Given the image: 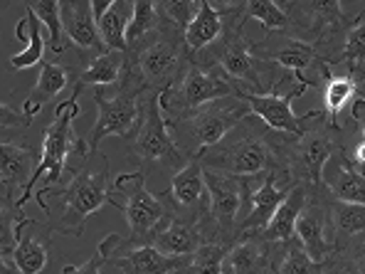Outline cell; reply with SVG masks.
Segmentation results:
<instances>
[{"label":"cell","instance_id":"1","mask_svg":"<svg viewBox=\"0 0 365 274\" xmlns=\"http://www.w3.org/2000/svg\"><path fill=\"white\" fill-rule=\"evenodd\" d=\"M358 136V123L346 121L338 123L326 116V111L311 114L309 123L302 133H282L279 156H282V171L292 183H304L314 193H326V163L336 153L348 151Z\"/></svg>","mask_w":365,"mask_h":274},{"label":"cell","instance_id":"2","mask_svg":"<svg viewBox=\"0 0 365 274\" xmlns=\"http://www.w3.org/2000/svg\"><path fill=\"white\" fill-rule=\"evenodd\" d=\"M109 173H111V163L109 156L91 151L82 158L79 168H72V178L62 186L55 188H40L35 193L37 206L42 208V213L50 218V206H47L45 198H57L62 203L60 218L47 220L52 233L69 235V238H82L84 235V225L96 210L109 203L114 206V198L109 193Z\"/></svg>","mask_w":365,"mask_h":274},{"label":"cell","instance_id":"3","mask_svg":"<svg viewBox=\"0 0 365 274\" xmlns=\"http://www.w3.org/2000/svg\"><path fill=\"white\" fill-rule=\"evenodd\" d=\"M282 133L284 131L272 128L257 114H247L222 141L202 151L197 158L202 161V168L232 176H262L282 171Z\"/></svg>","mask_w":365,"mask_h":274},{"label":"cell","instance_id":"4","mask_svg":"<svg viewBox=\"0 0 365 274\" xmlns=\"http://www.w3.org/2000/svg\"><path fill=\"white\" fill-rule=\"evenodd\" d=\"M84 87L74 84L72 87V96L64 99L60 106L55 109V119L45 126V136H42V151L40 158H37V168L30 178L28 193L23 198V206L32 198V191H35L37 181H45L42 188H55L64 183V168H67V158L72 153L77 156H87L91 153L89 141L87 138H79L77 131H74V119L79 116V91Z\"/></svg>","mask_w":365,"mask_h":274},{"label":"cell","instance_id":"5","mask_svg":"<svg viewBox=\"0 0 365 274\" xmlns=\"http://www.w3.org/2000/svg\"><path fill=\"white\" fill-rule=\"evenodd\" d=\"M247 114H252L245 96H220L197 109L187 111L185 116L173 121H165L170 128V136L178 143V148L187 158H195L207 151L215 143H220Z\"/></svg>","mask_w":365,"mask_h":274},{"label":"cell","instance_id":"6","mask_svg":"<svg viewBox=\"0 0 365 274\" xmlns=\"http://www.w3.org/2000/svg\"><path fill=\"white\" fill-rule=\"evenodd\" d=\"M205 183L210 193L207 210L200 218L205 240L232 245L242 235V225L250 215L255 176H232L205 168Z\"/></svg>","mask_w":365,"mask_h":274},{"label":"cell","instance_id":"7","mask_svg":"<svg viewBox=\"0 0 365 274\" xmlns=\"http://www.w3.org/2000/svg\"><path fill=\"white\" fill-rule=\"evenodd\" d=\"M126 57V72L133 74L143 84V89L155 91H165L168 87H173L192 60L182 30L165 23V20L153 40H148L141 50L131 52Z\"/></svg>","mask_w":365,"mask_h":274},{"label":"cell","instance_id":"8","mask_svg":"<svg viewBox=\"0 0 365 274\" xmlns=\"http://www.w3.org/2000/svg\"><path fill=\"white\" fill-rule=\"evenodd\" d=\"M111 196L123 198V203L114 201V208L126 215L128 238H123L126 245H151L155 235L173 218V210L165 203V198L146 188V173L141 168L116 176Z\"/></svg>","mask_w":365,"mask_h":274},{"label":"cell","instance_id":"9","mask_svg":"<svg viewBox=\"0 0 365 274\" xmlns=\"http://www.w3.org/2000/svg\"><path fill=\"white\" fill-rule=\"evenodd\" d=\"M143 84L133 74L123 72L121 82L114 87H94V101H96V123L89 133V148L99 151V143L109 136L123 138L131 143L138 133L143 116Z\"/></svg>","mask_w":365,"mask_h":274},{"label":"cell","instance_id":"10","mask_svg":"<svg viewBox=\"0 0 365 274\" xmlns=\"http://www.w3.org/2000/svg\"><path fill=\"white\" fill-rule=\"evenodd\" d=\"M287 13L292 18L289 30L311 42L329 64L341 50L348 28L365 18L363 10L358 15H348L341 0H297L289 5Z\"/></svg>","mask_w":365,"mask_h":274},{"label":"cell","instance_id":"11","mask_svg":"<svg viewBox=\"0 0 365 274\" xmlns=\"http://www.w3.org/2000/svg\"><path fill=\"white\" fill-rule=\"evenodd\" d=\"M220 96H242V91L217 64L190 60L178 82L160 91V109H163L165 121H173Z\"/></svg>","mask_w":365,"mask_h":274},{"label":"cell","instance_id":"12","mask_svg":"<svg viewBox=\"0 0 365 274\" xmlns=\"http://www.w3.org/2000/svg\"><path fill=\"white\" fill-rule=\"evenodd\" d=\"M252 50L255 55L277 62L279 67L292 72L309 89L324 87L326 77L334 72V67L319 55V50L292 30L267 32L262 40H252Z\"/></svg>","mask_w":365,"mask_h":274},{"label":"cell","instance_id":"13","mask_svg":"<svg viewBox=\"0 0 365 274\" xmlns=\"http://www.w3.org/2000/svg\"><path fill=\"white\" fill-rule=\"evenodd\" d=\"M141 126H138V133L133 136V141L128 143V148H131V153L141 163H158L165 171H173L175 173L190 158L180 151L178 143L170 136V128L165 123L163 109H160V91L146 89L141 96Z\"/></svg>","mask_w":365,"mask_h":274},{"label":"cell","instance_id":"14","mask_svg":"<svg viewBox=\"0 0 365 274\" xmlns=\"http://www.w3.org/2000/svg\"><path fill=\"white\" fill-rule=\"evenodd\" d=\"M35 158H40V156L30 146L8 141V138L0 143V208L3 210L20 213L30 178L37 168Z\"/></svg>","mask_w":365,"mask_h":274},{"label":"cell","instance_id":"15","mask_svg":"<svg viewBox=\"0 0 365 274\" xmlns=\"http://www.w3.org/2000/svg\"><path fill=\"white\" fill-rule=\"evenodd\" d=\"M287 243H269L259 233L240 235L222 260V274H279Z\"/></svg>","mask_w":365,"mask_h":274},{"label":"cell","instance_id":"16","mask_svg":"<svg viewBox=\"0 0 365 274\" xmlns=\"http://www.w3.org/2000/svg\"><path fill=\"white\" fill-rule=\"evenodd\" d=\"M165 203L170 206L173 215H187V218H202L210 203V193H207L205 183V168L202 161L190 158L180 171H175L170 178L168 191H160Z\"/></svg>","mask_w":365,"mask_h":274},{"label":"cell","instance_id":"17","mask_svg":"<svg viewBox=\"0 0 365 274\" xmlns=\"http://www.w3.org/2000/svg\"><path fill=\"white\" fill-rule=\"evenodd\" d=\"M329 191L314 193L297 218V238L304 243L311 260L319 262V265H326L334 255V243H331L329 230Z\"/></svg>","mask_w":365,"mask_h":274},{"label":"cell","instance_id":"18","mask_svg":"<svg viewBox=\"0 0 365 274\" xmlns=\"http://www.w3.org/2000/svg\"><path fill=\"white\" fill-rule=\"evenodd\" d=\"M294 183L284 171H269V173L255 176V186H252V208L242 225V235L262 233L282 201L289 196Z\"/></svg>","mask_w":365,"mask_h":274},{"label":"cell","instance_id":"19","mask_svg":"<svg viewBox=\"0 0 365 274\" xmlns=\"http://www.w3.org/2000/svg\"><path fill=\"white\" fill-rule=\"evenodd\" d=\"M62 25L67 32V40L77 47L79 57L91 60V57L104 55L109 50L99 32L91 0H62Z\"/></svg>","mask_w":365,"mask_h":274},{"label":"cell","instance_id":"20","mask_svg":"<svg viewBox=\"0 0 365 274\" xmlns=\"http://www.w3.org/2000/svg\"><path fill=\"white\" fill-rule=\"evenodd\" d=\"M297 96H302L299 91H269V94H245V101L250 104L252 114H257L264 123H269L277 131L287 133H302L309 123L314 111H306L304 116L294 114L292 104Z\"/></svg>","mask_w":365,"mask_h":274},{"label":"cell","instance_id":"21","mask_svg":"<svg viewBox=\"0 0 365 274\" xmlns=\"http://www.w3.org/2000/svg\"><path fill=\"white\" fill-rule=\"evenodd\" d=\"M77 67H69V64H62V62H42L40 64V77H37L35 87L28 94V99L23 101V114L28 116L32 121L40 109L47 104V101L57 99L67 87H74L77 84Z\"/></svg>","mask_w":365,"mask_h":274},{"label":"cell","instance_id":"22","mask_svg":"<svg viewBox=\"0 0 365 274\" xmlns=\"http://www.w3.org/2000/svg\"><path fill=\"white\" fill-rule=\"evenodd\" d=\"M205 243L200 218H187V215H173L170 223L153 238V247H158L163 255L170 257H187Z\"/></svg>","mask_w":365,"mask_h":274},{"label":"cell","instance_id":"23","mask_svg":"<svg viewBox=\"0 0 365 274\" xmlns=\"http://www.w3.org/2000/svg\"><path fill=\"white\" fill-rule=\"evenodd\" d=\"M314 196L311 188H306L304 183H294L289 196L282 201V206L277 208V213L272 215V220L267 223V228L262 230V238L269 243H289L297 235V218L304 210L306 201Z\"/></svg>","mask_w":365,"mask_h":274},{"label":"cell","instance_id":"24","mask_svg":"<svg viewBox=\"0 0 365 274\" xmlns=\"http://www.w3.org/2000/svg\"><path fill=\"white\" fill-rule=\"evenodd\" d=\"M32 220L20 230L18 247H15V252H13V260H15V265H18L20 274H42L52 260V255H50L52 240L47 238V233H52L50 225H42L40 233H30Z\"/></svg>","mask_w":365,"mask_h":274},{"label":"cell","instance_id":"25","mask_svg":"<svg viewBox=\"0 0 365 274\" xmlns=\"http://www.w3.org/2000/svg\"><path fill=\"white\" fill-rule=\"evenodd\" d=\"M329 230L334 250L343 247L348 240L365 233V206L329 198Z\"/></svg>","mask_w":365,"mask_h":274},{"label":"cell","instance_id":"26","mask_svg":"<svg viewBox=\"0 0 365 274\" xmlns=\"http://www.w3.org/2000/svg\"><path fill=\"white\" fill-rule=\"evenodd\" d=\"M126 52L121 50H106L104 55L91 57L89 64L77 67V84L79 87H114L126 72Z\"/></svg>","mask_w":365,"mask_h":274},{"label":"cell","instance_id":"27","mask_svg":"<svg viewBox=\"0 0 365 274\" xmlns=\"http://www.w3.org/2000/svg\"><path fill=\"white\" fill-rule=\"evenodd\" d=\"M324 111L331 121H338L346 116L348 119V111H351L353 101L358 96V77L348 69H343L341 74L331 72L324 82Z\"/></svg>","mask_w":365,"mask_h":274},{"label":"cell","instance_id":"28","mask_svg":"<svg viewBox=\"0 0 365 274\" xmlns=\"http://www.w3.org/2000/svg\"><path fill=\"white\" fill-rule=\"evenodd\" d=\"M225 15H220L217 10L210 8L207 0H200V8H197L195 18L190 20V25L185 28V45L190 50V55H197L205 47H210L212 42L220 40V35L225 32Z\"/></svg>","mask_w":365,"mask_h":274},{"label":"cell","instance_id":"29","mask_svg":"<svg viewBox=\"0 0 365 274\" xmlns=\"http://www.w3.org/2000/svg\"><path fill=\"white\" fill-rule=\"evenodd\" d=\"M334 158L338 161L336 173L326 178V188H329L331 198L365 206V173L348 158V151L336 153Z\"/></svg>","mask_w":365,"mask_h":274},{"label":"cell","instance_id":"30","mask_svg":"<svg viewBox=\"0 0 365 274\" xmlns=\"http://www.w3.org/2000/svg\"><path fill=\"white\" fill-rule=\"evenodd\" d=\"M160 28H163V18L155 0H133V15L126 30V55L141 50L148 40L158 35Z\"/></svg>","mask_w":365,"mask_h":274},{"label":"cell","instance_id":"31","mask_svg":"<svg viewBox=\"0 0 365 274\" xmlns=\"http://www.w3.org/2000/svg\"><path fill=\"white\" fill-rule=\"evenodd\" d=\"M25 8L40 20L42 25L47 28V45H50L52 52H64L67 47V32H64L62 25V0H20Z\"/></svg>","mask_w":365,"mask_h":274},{"label":"cell","instance_id":"32","mask_svg":"<svg viewBox=\"0 0 365 274\" xmlns=\"http://www.w3.org/2000/svg\"><path fill=\"white\" fill-rule=\"evenodd\" d=\"M133 15V0H116L96 23L109 50L126 52V30Z\"/></svg>","mask_w":365,"mask_h":274},{"label":"cell","instance_id":"33","mask_svg":"<svg viewBox=\"0 0 365 274\" xmlns=\"http://www.w3.org/2000/svg\"><path fill=\"white\" fill-rule=\"evenodd\" d=\"M240 18L245 23L257 20L267 32H282L292 28V18H289L287 8L279 0H245Z\"/></svg>","mask_w":365,"mask_h":274},{"label":"cell","instance_id":"34","mask_svg":"<svg viewBox=\"0 0 365 274\" xmlns=\"http://www.w3.org/2000/svg\"><path fill=\"white\" fill-rule=\"evenodd\" d=\"M365 274V233L348 240L343 247L334 250L326 262V274Z\"/></svg>","mask_w":365,"mask_h":274},{"label":"cell","instance_id":"35","mask_svg":"<svg viewBox=\"0 0 365 274\" xmlns=\"http://www.w3.org/2000/svg\"><path fill=\"white\" fill-rule=\"evenodd\" d=\"M230 250V243L222 240H205L190 255L185 274H222V260Z\"/></svg>","mask_w":365,"mask_h":274},{"label":"cell","instance_id":"36","mask_svg":"<svg viewBox=\"0 0 365 274\" xmlns=\"http://www.w3.org/2000/svg\"><path fill=\"white\" fill-rule=\"evenodd\" d=\"M361 62H365V20L361 18L356 25H351L346 32V40H343L341 50H338V55L331 60V67H341V69H348V72H353V69L358 67Z\"/></svg>","mask_w":365,"mask_h":274},{"label":"cell","instance_id":"37","mask_svg":"<svg viewBox=\"0 0 365 274\" xmlns=\"http://www.w3.org/2000/svg\"><path fill=\"white\" fill-rule=\"evenodd\" d=\"M279 274H326V265H319L309 257L302 240L294 235L287 243V252L279 265Z\"/></svg>","mask_w":365,"mask_h":274},{"label":"cell","instance_id":"38","mask_svg":"<svg viewBox=\"0 0 365 274\" xmlns=\"http://www.w3.org/2000/svg\"><path fill=\"white\" fill-rule=\"evenodd\" d=\"M30 13V10H28ZM40 20L35 18V15L30 13V42H28V47H25L23 52H18V55H13L8 60V67L10 69H30V67H35V64H42L45 60V47H47V42L42 40V35H40Z\"/></svg>","mask_w":365,"mask_h":274},{"label":"cell","instance_id":"39","mask_svg":"<svg viewBox=\"0 0 365 274\" xmlns=\"http://www.w3.org/2000/svg\"><path fill=\"white\" fill-rule=\"evenodd\" d=\"M155 5H158V13L165 23L185 32L190 20L195 18L197 8H200V0H155Z\"/></svg>","mask_w":365,"mask_h":274},{"label":"cell","instance_id":"40","mask_svg":"<svg viewBox=\"0 0 365 274\" xmlns=\"http://www.w3.org/2000/svg\"><path fill=\"white\" fill-rule=\"evenodd\" d=\"M0 116H3V119H0V126H3V131H18V128H28L30 126V119L28 116L23 114V111H15L13 106H8V104H3L0 106Z\"/></svg>","mask_w":365,"mask_h":274},{"label":"cell","instance_id":"41","mask_svg":"<svg viewBox=\"0 0 365 274\" xmlns=\"http://www.w3.org/2000/svg\"><path fill=\"white\" fill-rule=\"evenodd\" d=\"M207 3H210V8L217 10L220 15H225V18H235V15L240 18L245 0H207Z\"/></svg>","mask_w":365,"mask_h":274},{"label":"cell","instance_id":"42","mask_svg":"<svg viewBox=\"0 0 365 274\" xmlns=\"http://www.w3.org/2000/svg\"><path fill=\"white\" fill-rule=\"evenodd\" d=\"M348 158L353 161V163L361 168V166H365V138L356 136V141L351 143V148H348Z\"/></svg>","mask_w":365,"mask_h":274},{"label":"cell","instance_id":"43","mask_svg":"<svg viewBox=\"0 0 365 274\" xmlns=\"http://www.w3.org/2000/svg\"><path fill=\"white\" fill-rule=\"evenodd\" d=\"M114 3H116V0H91V10H94V18L99 20L101 15H104L106 10H109Z\"/></svg>","mask_w":365,"mask_h":274},{"label":"cell","instance_id":"44","mask_svg":"<svg viewBox=\"0 0 365 274\" xmlns=\"http://www.w3.org/2000/svg\"><path fill=\"white\" fill-rule=\"evenodd\" d=\"M356 123H358V136H361V138H365V119H363V116H361V119H358Z\"/></svg>","mask_w":365,"mask_h":274},{"label":"cell","instance_id":"45","mask_svg":"<svg viewBox=\"0 0 365 274\" xmlns=\"http://www.w3.org/2000/svg\"><path fill=\"white\" fill-rule=\"evenodd\" d=\"M353 74H358V77H365V62L358 64V67L353 69Z\"/></svg>","mask_w":365,"mask_h":274},{"label":"cell","instance_id":"46","mask_svg":"<svg viewBox=\"0 0 365 274\" xmlns=\"http://www.w3.org/2000/svg\"><path fill=\"white\" fill-rule=\"evenodd\" d=\"M279 3H282L284 8H289V5H292V3H297V0H279Z\"/></svg>","mask_w":365,"mask_h":274},{"label":"cell","instance_id":"47","mask_svg":"<svg viewBox=\"0 0 365 274\" xmlns=\"http://www.w3.org/2000/svg\"><path fill=\"white\" fill-rule=\"evenodd\" d=\"M363 13H365V0H363Z\"/></svg>","mask_w":365,"mask_h":274}]
</instances>
